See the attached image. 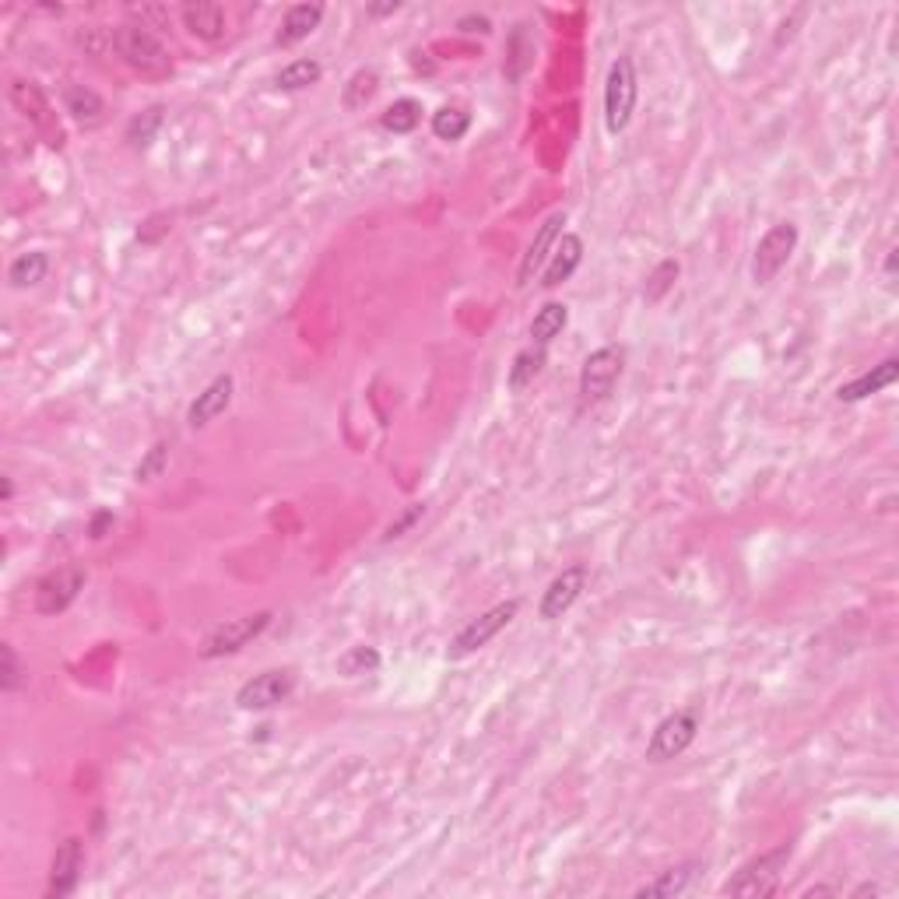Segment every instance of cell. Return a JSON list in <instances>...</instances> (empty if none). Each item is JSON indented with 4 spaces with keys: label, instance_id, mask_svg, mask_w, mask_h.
<instances>
[{
    "label": "cell",
    "instance_id": "obj_6",
    "mask_svg": "<svg viewBox=\"0 0 899 899\" xmlns=\"http://www.w3.org/2000/svg\"><path fill=\"white\" fill-rule=\"evenodd\" d=\"M794 246H798V225H791V222L773 225L756 246V257H752V281H756V285H770V281L787 267Z\"/></svg>",
    "mask_w": 899,
    "mask_h": 899
},
{
    "label": "cell",
    "instance_id": "obj_33",
    "mask_svg": "<svg viewBox=\"0 0 899 899\" xmlns=\"http://www.w3.org/2000/svg\"><path fill=\"white\" fill-rule=\"evenodd\" d=\"M422 513H425V503H415V506H408V510L401 513V517L394 520V524L387 527V534H383V538L387 541H394V538H401L404 531H408L411 524H415V520H422Z\"/></svg>",
    "mask_w": 899,
    "mask_h": 899
},
{
    "label": "cell",
    "instance_id": "obj_18",
    "mask_svg": "<svg viewBox=\"0 0 899 899\" xmlns=\"http://www.w3.org/2000/svg\"><path fill=\"white\" fill-rule=\"evenodd\" d=\"M896 380H899V362L896 359H885L882 366H875L871 373H864V376H857V380L843 383V387L836 390V397H840V401H847V404H854V401H864V397H871V394H882V390L892 387Z\"/></svg>",
    "mask_w": 899,
    "mask_h": 899
},
{
    "label": "cell",
    "instance_id": "obj_7",
    "mask_svg": "<svg viewBox=\"0 0 899 899\" xmlns=\"http://www.w3.org/2000/svg\"><path fill=\"white\" fill-rule=\"evenodd\" d=\"M517 612H520V601H503V605H496V608H489L485 615H478L475 622H468V626L454 636V643H450V657L461 661V657L482 650L485 643H492L513 619H517Z\"/></svg>",
    "mask_w": 899,
    "mask_h": 899
},
{
    "label": "cell",
    "instance_id": "obj_29",
    "mask_svg": "<svg viewBox=\"0 0 899 899\" xmlns=\"http://www.w3.org/2000/svg\"><path fill=\"white\" fill-rule=\"evenodd\" d=\"M376 85H380L376 71H355L352 81L345 85V106L348 109H362L376 95Z\"/></svg>",
    "mask_w": 899,
    "mask_h": 899
},
{
    "label": "cell",
    "instance_id": "obj_20",
    "mask_svg": "<svg viewBox=\"0 0 899 899\" xmlns=\"http://www.w3.org/2000/svg\"><path fill=\"white\" fill-rule=\"evenodd\" d=\"M692 878H696V864H678V868H671V871H661L654 882L640 885L636 896L640 899H647V896H664V899L682 896V892L692 885Z\"/></svg>",
    "mask_w": 899,
    "mask_h": 899
},
{
    "label": "cell",
    "instance_id": "obj_3",
    "mask_svg": "<svg viewBox=\"0 0 899 899\" xmlns=\"http://www.w3.org/2000/svg\"><path fill=\"white\" fill-rule=\"evenodd\" d=\"M622 369H626V352H622L619 345H605V348H597V352H590L580 366L583 404L605 401V397L615 390V383H619Z\"/></svg>",
    "mask_w": 899,
    "mask_h": 899
},
{
    "label": "cell",
    "instance_id": "obj_24",
    "mask_svg": "<svg viewBox=\"0 0 899 899\" xmlns=\"http://www.w3.org/2000/svg\"><path fill=\"white\" fill-rule=\"evenodd\" d=\"M46 267H50V260H46V253L32 250V253H22V257L11 260L8 267V281L15 288H29V285H39L46 274Z\"/></svg>",
    "mask_w": 899,
    "mask_h": 899
},
{
    "label": "cell",
    "instance_id": "obj_13",
    "mask_svg": "<svg viewBox=\"0 0 899 899\" xmlns=\"http://www.w3.org/2000/svg\"><path fill=\"white\" fill-rule=\"evenodd\" d=\"M81 868H85V847L81 840H64L53 854V871H50V896L53 899H64L78 889V878Z\"/></svg>",
    "mask_w": 899,
    "mask_h": 899
},
{
    "label": "cell",
    "instance_id": "obj_9",
    "mask_svg": "<svg viewBox=\"0 0 899 899\" xmlns=\"http://www.w3.org/2000/svg\"><path fill=\"white\" fill-rule=\"evenodd\" d=\"M295 689V671L292 668H271L264 675L250 678L243 689L236 692L239 710H271V706L285 703Z\"/></svg>",
    "mask_w": 899,
    "mask_h": 899
},
{
    "label": "cell",
    "instance_id": "obj_15",
    "mask_svg": "<svg viewBox=\"0 0 899 899\" xmlns=\"http://www.w3.org/2000/svg\"><path fill=\"white\" fill-rule=\"evenodd\" d=\"M320 22H324V4H295L281 18L278 32H274V43L278 46L303 43V39H310L320 29Z\"/></svg>",
    "mask_w": 899,
    "mask_h": 899
},
{
    "label": "cell",
    "instance_id": "obj_11",
    "mask_svg": "<svg viewBox=\"0 0 899 899\" xmlns=\"http://www.w3.org/2000/svg\"><path fill=\"white\" fill-rule=\"evenodd\" d=\"M583 587H587V566H569L562 569L559 576H555L552 583H548L545 597H541V619L545 622H555L562 619V615L569 612V608L576 605V597L583 594Z\"/></svg>",
    "mask_w": 899,
    "mask_h": 899
},
{
    "label": "cell",
    "instance_id": "obj_25",
    "mask_svg": "<svg viewBox=\"0 0 899 899\" xmlns=\"http://www.w3.org/2000/svg\"><path fill=\"white\" fill-rule=\"evenodd\" d=\"M468 127H471V116L464 113V109L443 106L439 113H432V134H436L439 141H461V137L468 134Z\"/></svg>",
    "mask_w": 899,
    "mask_h": 899
},
{
    "label": "cell",
    "instance_id": "obj_34",
    "mask_svg": "<svg viewBox=\"0 0 899 899\" xmlns=\"http://www.w3.org/2000/svg\"><path fill=\"white\" fill-rule=\"evenodd\" d=\"M166 232H169V215H152L148 222L141 225L137 239H141V243H155V239L166 236Z\"/></svg>",
    "mask_w": 899,
    "mask_h": 899
},
{
    "label": "cell",
    "instance_id": "obj_19",
    "mask_svg": "<svg viewBox=\"0 0 899 899\" xmlns=\"http://www.w3.org/2000/svg\"><path fill=\"white\" fill-rule=\"evenodd\" d=\"M64 106L67 113L74 116V120L81 123V127H99L102 116H106V102L99 99V95L92 92V88L85 85H71L64 92Z\"/></svg>",
    "mask_w": 899,
    "mask_h": 899
},
{
    "label": "cell",
    "instance_id": "obj_28",
    "mask_svg": "<svg viewBox=\"0 0 899 899\" xmlns=\"http://www.w3.org/2000/svg\"><path fill=\"white\" fill-rule=\"evenodd\" d=\"M338 671L345 678L373 675V671H380V654L373 647H352L348 654L338 657Z\"/></svg>",
    "mask_w": 899,
    "mask_h": 899
},
{
    "label": "cell",
    "instance_id": "obj_26",
    "mask_svg": "<svg viewBox=\"0 0 899 899\" xmlns=\"http://www.w3.org/2000/svg\"><path fill=\"white\" fill-rule=\"evenodd\" d=\"M159 127H162V106H152V109H144V113H137L134 120L127 123L130 148H148V144L155 141V134H159Z\"/></svg>",
    "mask_w": 899,
    "mask_h": 899
},
{
    "label": "cell",
    "instance_id": "obj_14",
    "mask_svg": "<svg viewBox=\"0 0 899 899\" xmlns=\"http://www.w3.org/2000/svg\"><path fill=\"white\" fill-rule=\"evenodd\" d=\"M232 390H236V380H232L229 373L211 380L208 387H204V394H197V401L190 404L187 422L194 425V429H204L208 422H215V418L232 404Z\"/></svg>",
    "mask_w": 899,
    "mask_h": 899
},
{
    "label": "cell",
    "instance_id": "obj_39",
    "mask_svg": "<svg viewBox=\"0 0 899 899\" xmlns=\"http://www.w3.org/2000/svg\"><path fill=\"white\" fill-rule=\"evenodd\" d=\"M11 496H15V482H11V478H4V503H11Z\"/></svg>",
    "mask_w": 899,
    "mask_h": 899
},
{
    "label": "cell",
    "instance_id": "obj_38",
    "mask_svg": "<svg viewBox=\"0 0 899 899\" xmlns=\"http://www.w3.org/2000/svg\"><path fill=\"white\" fill-rule=\"evenodd\" d=\"M885 278H889V285H892V278H896V250L889 253V260H885Z\"/></svg>",
    "mask_w": 899,
    "mask_h": 899
},
{
    "label": "cell",
    "instance_id": "obj_31",
    "mask_svg": "<svg viewBox=\"0 0 899 899\" xmlns=\"http://www.w3.org/2000/svg\"><path fill=\"white\" fill-rule=\"evenodd\" d=\"M675 278H678V260H661V264L654 267V274L647 278V288H643V295H647L650 303H657V299H664V292H671Z\"/></svg>",
    "mask_w": 899,
    "mask_h": 899
},
{
    "label": "cell",
    "instance_id": "obj_12",
    "mask_svg": "<svg viewBox=\"0 0 899 899\" xmlns=\"http://www.w3.org/2000/svg\"><path fill=\"white\" fill-rule=\"evenodd\" d=\"M562 225H566V215H562V211H555V215H548V218H545V225H541V229H538L534 243L527 246L524 260H520V271H517V278H520L517 285H520V288H527V285H531L534 274L545 271L548 257H552L555 243H559V236H562Z\"/></svg>",
    "mask_w": 899,
    "mask_h": 899
},
{
    "label": "cell",
    "instance_id": "obj_30",
    "mask_svg": "<svg viewBox=\"0 0 899 899\" xmlns=\"http://www.w3.org/2000/svg\"><path fill=\"white\" fill-rule=\"evenodd\" d=\"M0 664H4V668H0V689L4 692H18L25 685V668H22V661H18V654H15V647H11V643H4V647H0Z\"/></svg>",
    "mask_w": 899,
    "mask_h": 899
},
{
    "label": "cell",
    "instance_id": "obj_21",
    "mask_svg": "<svg viewBox=\"0 0 899 899\" xmlns=\"http://www.w3.org/2000/svg\"><path fill=\"white\" fill-rule=\"evenodd\" d=\"M566 324H569V310H566V306H562V303H545L538 313H534V320H531L534 345L545 348L548 341H555L562 331H566Z\"/></svg>",
    "mask_w": 899,
    "mask_h": 899
},
{
    "label": "cell",
    "instance_id": "obj_2",
    "mask_svg": "<svg viewBox=\"0 0 899 899\" xmlns=\"http://www.w3.org/2000/svg\"><path fill=\"white\" fill-rule=\"evenodd\" d=\"M794 847L791 843H780L770 854H759L756 861L741 864V871L724 885L727 896H745V899H763L773 896L780 889V875H784L787 861H791Z\"/></svg>",
    "mask_w": 899,
    "mask_h": 899
},
{
    "label": "cell",
    "instance_id": "obj_37",
    "mask_svg": "<svg viewBox=\"0 0 899 899\" xmlns=\"http://www.w3.org/2000/svg\"><path fill=\"white\" fill-rule=\"evenodd\" d=\"M394 11H401V0H390V4H369V15L373 18L394 15Z\"/></svg>",
    "mask_w": 899,
    "mask_h": 899
},
{
    "label": "cell",
    "instance_id": "obj_4",
    "mask_svg": "<svg viewBox=\"0 0 899 899\" xmlns=\"http://www.w3.org/2000/svg\"><path fill=\"white\" fill-rule=\"evenodd\" d=\"M636 95H640V88H636L633 57H619L605 81V123L612 134H619V130L629 127L633 109H636Z\"/></svg>",
    "mask_w": 899,
    "mask_h": 899
},
{
    "label": "cell",
    "instance_id": "obj_35",
    "mask_svg": "<svg viewBox=\"0 0 899 899\" xmlns=\"http://www.w3.org/2000/svg\"><path fill=\"white\" fill-rule=\"evenodd\" d=\"M461 29H464V32H489L492 25H489V18L468 15V18H461Z\"/></svg>",
    "mask_w": 899,
    "mask_h": 899
},
{
    "label": "cell",
    "instance_id": "obj_16",
    "mask_svg": "<svg viewBox=\"0 0 899 899\" xmlns=\"http://www.w3.org/2000/svg\"><path fill=\"white\" fill-rule=\"evenodd\" d=\"M583 260V239L573 236V232H562L559 243H555L552 257L545 264V274H541V285L545 288H559L562 281L573 278V271L580 267Z\"/></svg>",
    "mask_w": 899,
    "mask_h": 899
},
{
    "label": "cell",
    "instance_id": "obj_36",
    "mask_svg": "<svg viewBox=\"0 0 899 899\" xmlns=\"http://www.w3.org/2000/svg\"><path fill=\"white\" fill-rule=\"evenodd\" d=\"M109 524H113V513H109V510H102L99 517L92 520V538H102V534H106V527H109Z\"/></svg>",
    "mask_w": 899,
    "mask_h": 899
},
{
    "label": "cell",
    "instance_id": "obj_32",
    "mask_svg": "<svg viewBox=\"0 0 899 899\" xmlns=\"http://www.w3.org/2000/svg\"><path fill=\"white\" fill-rule=\"evenodd\" d=\"M166 461H169V450H166V446H162V443H155L152 450H148V457H144V461L137 464L134 478H137V482H152V478H159V475H162Z\"/></svg>",
    "mask_w": 899,
    "mask_h": 899
},
{
    "label": "cell",
    "instance_id": "obj_10",
    "mask_svg": "<svg viewBox=\"0 0 899 899\" xmlns=\"http://www.w3.org/2000/svg\"><path fill=\"white\" fill-rule=\"evenodd\" d=\"M271 626V612H257V615H243V619H232L225 626H218L215 633L204 640L201 657H225V654H236L243 650L250 640H257L264 629Z\"/></svg>",
    "mask_w": 899,
    "mask_h": 899
},
{
    "label": "cell",
    "instance_id": "obj_1",
    "mask_svg": "<svg viewBox=\"0 0 899 899\" xmlns=\"http://www.w3.org/2000/svg\"><path fill=\"white\" fill-rule=\"evenodd\" d=\"M109 43H113L116 57H120L123 64L130 67V71L141 74V78H148V81L173 78V57H169V50L148 29H137V25H120V29H113Z\"/></svg>",
    "mask_w": 899,
    "mask_h": 899
},
{
    "label": "cell",
    "instance_id": "obj_23",
    "mask_svg": "<svg viewBox=\"0 0 899 899\" xmlns=\"http://www.w3.org/2000/svg\"><path fill=\"white\" fill-rule=\"evenodd\" d=\"M320 74H324V67H320L317 60H295V64L281 67L274 85H278L281 92H303V88L317 85Z\"/></svg>",
    "mask_w": 899,
    "mask_h": 899
},
{
    "label": "cell",
    "instance_id": "obj_8",
    "mask_svg": "<svg viewBox=\"0 0 899 899\" xmlns=\"http://www.w3.org/2000/svg\"><path fill=\"white\" fill-rule=\"evenodd\" d=\"M85 590V569L64 566L46 573L36 583V612L39 615H60L78 601V594Z\"/></svg>",
    "mask_w": 899,
    "mask_h": 899
},
{
    "label": "cell",
    "instance_id": "obj_22",
    "mask_svg": "<svg viewBox=\"0 0 899 899\" xmlns=\"http://www.w3.org/2000/svg\"><path fill=\"white\" fill-rule=\"evenodd\" d=\"M541 366H545V348L541 345H531V348H524V352H517V359H513V366H510V390L520 394L524 387H531V383L538 380Z\"/></svg>",
    "mask_w": 899,
    "mask_h": 899
},
{
    "label": "cell",
    "instance_id": "obj_5",
    "mask_svg": "<svg viewBox=\"0 0 899 899\" xmlns=\"http://www.w3.org/2000/svg\"><path fill=\"white\" fill-rule=\"evenodd\" d=\"M699 731V713L696 710H682V713H671L664 717L661 724L654 727L647 741V759L650 763H668V759H678L685 748L696 741Z\"/></svg>",
    "mask_w": 899,
    "mask_h": 899
},
{
    "label": "cell",
    "instance_id": "obj_17",
    "mask_svg": "<svg viewBox=\"0 0 899 899\" xmlns=\"http://www.w3.org/2000/svg\"><path fill=\"white\" fill-rule=\"evenodd\" d=\"M183 25L190 29V36L204 39V43H218L225 36V8L211 4V0H190V4H183Z\"/></svg>",
    "mask_w": 899,
    "mask_h": 899
},
{
    "label": "cell",
    "instance_id": "obj_27",
    "mask_svg": "<svg viewBox=\"0 0 899 899\" xmlns=\"http://www.w3.org/2000/svg\"><path fill=\"white\" fill-rule=\"evenodd\" d=\"M422 123V106L415 99H397L394 106H387L383 113V127L394 130V134H411V130Z\"/></svg>",
    "mask_w": 899,
    "mask_h": 899
}]
</instances>
